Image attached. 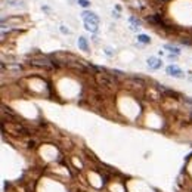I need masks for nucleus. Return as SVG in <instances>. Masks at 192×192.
<instances>
[{
  "mask_svg": "<svg viewBox=\"0 0 192 192\" xmlns=\"http://www.w3.org/2000/svg\"><path fill=\"white\" fill-rule=\"evenodd\" d=\"M78 5L83 8H87V6H90V2L89 0H78Z\"/></svg>",
  "mask_w": 192,
  "mask_h": 192,
  "instance_id": "9b49d317",
  "label": "nucleus"
},
{
  "mask_svg": "<svg viewBox=\"0 0 192 192\" xmlns=\"http://www.w3.org/2000/svg\"><path fill=\"white\" fill-rule=\"evenodd\" d=\"M105 52H107V55H112V52H111V49H110V47H107V49H105Z\"/></svg>",
  "mask_w": 192,
  "mask_h": 192,
  "instance_id": "ddd939ff",
  "label": "nucleus"
},
{
  "mask_svg": "<svg viewBox=\"0 0 192 192\" xmlns=\"http://www.w3.org/2000/svg\"><path fill=\"white\" fill-rule=\"evenodd\" d=\"M137 41H140V43H145V44H146V43H151V39H149L146 34H139V36H137Z\"/></svg>",
  "mask_w": 192,
  "mask_h": 192,
  "instance_id": "6e6552de",
  "label": "nucleus"
},
{
  "mask_svg": "<svg viewBox=\"0 0 192 192\" xmlns=\"http://www.w3.org/2000/svg\"><path fill=\"white\" fill-rule=\"evenodd\" d=\"M161 65H163L161 59H158V58H155V56H151V58L148 59V67H149L151 69H158V68H161Z\"/></svg>",
  "mask_w": 192,
  "mask_h": 192,
  "instance_id": "20e7f679",
  "label": "nucleus"
},
{
  "mask_svg": "<svg viewBox=\"0 0 192 192\" xmlns=\"http://www.w3.org/2000/svg\"><path fill=\"white\" fill-rule=\"evenodd\" d=\"M11 6H22V0H8Z\"/></svg>",
  "mask_w": 192,
  "mask_h": 192,
  "instance_id": "9d476101",
  "label": "nucleus"
},
{
  "mask_svg": "<svg viewBox=\"0 0 192 192\" xmlns=\"http://www.w3.org/2000/svg\"><path fill=\"white\" fill-rule=\"evenodd\" d=\"M96 82L98 84H101V86H107V87H112L114 86V80L111 78L108 74H96Z\"/></svg>",
  "mask_w": 192,
  "mask_h": 192,
  "instance_id": "f03ea898",
  "label": "nucleus"
},
{
  "mask_svg": "<svg viewBox=\"0 0 192 192\" xmlns=\"http://www.w3.org/2000/svg\"><path fill=\"white\" fill-rule=\"evenodd\" d=\"M30 64L34 65V67H43V68H46V69H50L53 67V64H49L47 59H31Z\"/></svg>",
  "mask_w": 192,
  "mask_h": 192,
  "instance_id": "7ed1b4c3",
  "label": "nucleus"
},
{
  "mask_svg": "<svg viewBox=\"0 0 192 192\" xmlns=\"http://www.w3.org/2000/svg\"><path fill=\"white\" fill-rule=\"evenodd\" d=\"M61 31H62L64 34H69V30L68 28H65V25H61Z\"/></svg>",
  "mask_w": 192,
  "mask_h": 192,
  "instance_id": "f8f14e48",
  "label": "nucleus"
},
{
  "mask_svg": "<svg viewBox=\"0 0 192 192\" xmlns=\"http://www.w3.org/2000/svg\"><path fill=\"white\" fill-rule=\"evenodd\" d=\"M78 47L84 52H89V44H87V40L84 37H78Z\"/></svg>",
  "mask_w": 192,
  "mask_h": 192,
  "instance_id": "423d86ee",
  "label": "nucleus"
},
{
  "mask_svg": "<svg viewBox=\"0 0 192 192\" xmlns=\"http://www.w3.org/2000/svg\"><path fill=\"white\" fill-rule=\"evenodd\" d=\"M165 49L168 50V52H171V53H174V55H179L180 53V50H179L178 47H174V46H170V44H165L164 46Z\"/></svg>",
  "mask_w": 192,
  "mask_h": 192,
  "instance_id": "1a4fd4ad",
  "label": "nucleus"
},
{
  "mask_svg": "<svg viewBox=\"0 0 192 192\" xmlns=\"http://www.w3.org/2000/svg\"><path fill=\"white\" fill-rule=\"evenodd\" d=\"M83 19H84V28L90 33H96L98 27H99V18L98 15H95L93 12H87L84 11L83 12Z\"/></svg>",
  "mask_w": 192,
  "mask_h": 192,
  "instance_id": "f257e3e1",
  "label": "nucleus"
},
{
  "mask_svg": "<svg viewBox=\"0 0 192 192\" xmlns=\"http://www.w3.org/2000/svg\"><path fill=\"white\" fill-rule=\"evenodd\" d=\"M191 118H192V115H191Z\"/></svg>",
  "mask_w": 192,
  "mask_h": 192,
  "instance_id": "4468645a",
  "label": "nucleus"
},
{
  "mask_svg": "<svg viewBox=\"0 0 192 192\" xmlns=\"http://www.w3.org/2000/svg\"><path fill=\"white\" fill-rule=\"evenodd\" d=\"M167 74H168V75H173V77H183V71L180 68H178L176 65L167 67Z\"/></svg>",
  "mask_w": 192,
  "mask_h": 192,
  "instance_id": "39448f33",
  "label": "nucleus"
},
{
  "mask_svg": "<svg viewBox=\"0 0 192 192\" xmlns=\"http://www.w3.org/2000/svg\"><path fill=\"white\" fill-rule=\"evenodd\" d=\"M129 21H130V25H132L130 28H132V30H137V28H139V25H140V21L137 19L136 16H132Z\"/></svg>",
  "mask_w": 192,
  "mask_h": 192,
  "instance_id": "0eeeda50",
  "label": "nucleus"
}]
</instances>
